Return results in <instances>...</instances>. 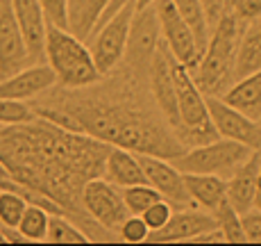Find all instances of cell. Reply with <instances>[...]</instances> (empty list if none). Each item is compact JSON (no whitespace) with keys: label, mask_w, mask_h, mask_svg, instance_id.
Instances as JSON below:
<instances>
[{"label":"cell","mask_w":261,"mask_h":246,"mask_svg":"<svg viewBox=\"0 0 261 246\" xmlns=\"http://www.w3.org/2000/svg\"><path fill=\"white\" fill-rule=\"evenodd\" d=\"M12 9L16 16L18 30L23 34V41L28 46L30 62H43V46H46V30L48 18L39 0H12Z\"/></svg>","instance_id":"obj_16"},{"label":"cell","mask_w":261,"mask_h":246,"mask_svg":"<svg viewBox=\"0 0 261 246\" xmlns=\"http://www.w3.org/2000/svg\"><path fill=\"white\" fill-rule=\"evenodd\" d=\"M152 7H154V12H157L159 32H162L164 43L168 46L170 55H173L179 64H184L189 71H193L200 55H202V50L198 48V41H195V37L187 25V21L179 16L173 0H152Z\"/></svg>","instance_id":"obj_9"},{"label":"cell","mask_w":261,"mask_h":246,"mask_svg":"<svg viewBox=\"0 0 261 246\" xmlns=\"http://www.w3.org/2000/svg\"><path fill=\"white\" fill-rule=\"evenodd\" d=\"M57 82L55 73L48 64H32L25 66L21 71L0 78V98H12V100H25L34 98L39 94H43Z\"/></svg>","instance_id":"obj_17"},{"label":"cell","mask_w":261,"mask_h":246,"mask_svg":"<svg viewBox=\"0 0 261 246\" xmlns=\"http://www.w3.org/2000/svg\"><path fill=\"white\" fill-rule=\"evenodd\" d=\"M109 146L43 117L0 125V162L14 183L57 203L66 214H80L87 180L102 175Z\"/></svg>","instance_id":"obj_1"},{"label":"cell","mask_w":261,"mask_h":246,"mask_svg":"<svg viewBox=\"0 0 261 246\" xmlns=\"http://www.w3.org/2000/svg\"><path fill=\"white\" fill-rule=\"evenodd\" d=\"M259 128H261V121H259Z\"/></svg>","instance_id":"obj_41"},{"label":"cell","mask_w":261,"mask_h":246,"mask_svg":"<svg viewBox=\"0 0 261 246\" xmlns=\"http://www.w3.org/2000/svg\"><path fill=\"white\" fill-rule=\"evenodd\" d=\"M184 187L191 203L214 214V210L225 200V178L214 173H182Z\"/></svg>","instance_id":"obj_21"},{"label":"cell","mask_w":261,"mask_h":246,"mask_svg":"<svg viewBox=\"0 0 261 246\" xmlns=\"http://www.w3.org/2000/svg\"><path fill=\"white\" fill-rule=\"evenodd\" d=\"M105 180H109L116 187H129V185H141L148 183L143 175V169L139 164L137 153L120 146H109L107 158H105L102 167Z\"/></svg>","instance_id":"obj_19"},{"label":"cell","mask_w":261,"mask_h":246,"mask_svg":"<svg viewBox=\"0 0 261 246\" xmlns=\"http://www.w3.org/2000/svg\"><path fill=\"white\" fill-rule=\"evenodd\" d=\"M43 59L53 69L57 84L66 89L91 87L100 80V71L93 64L91 50L84 46L82 39L75 37L71 30L48 23Z\"/></svg>","instance_id":"obj_4"},{"label":"cell","mask_w":261,"mask_h":246,"mask_svg":"<svg viewBox=\"0 0 261 246\" xmlns=\"http://www.w3.org/2000/svg\"><path fill=\"white\" fill-rule=\"evenodd\" d=\"M227 9L234 14L239 23L261 21V0H232Z\"/></svg>","instance_id":"obj_32"},{"label":"cell","mask_w":261,"mask_h":246,"mask_svg":"<svg viewBox=\"0 0 261 246\" xmlns=\"http://www.w3.org/2000/svg\"><path fill=\"white\" fill-rule=\"evenodd\" d=\"M80 203H82V210L87 212V217L95 226L112 230V233H116L123 219L129 214L127 208H125L123 194L116 189V185H112L109 180L100 178V175L84 183Z\"/></svg>","instance_id":"obj_8"},{"label":"cell","mask_w":261,"mask_h":246,"mask_svg":"<svg viewBox=\"0 0 261 246\" xmlns=\"http://www.w3.org/2000/svg\"><path fill=\"white\" fill-rule=\"evenodd\" d=\"M252 148L245 144H239L234 139L216 137L207 144H198L193 148H187L182 155H177L170 162L182 173H214L227 180L232 171L243 162Z\"/></svg>","instance_id":"obj_6"},{"label":"cell","mask_w":261,"mask_h":246,"mask_svg":"<svg viewBox=\"0 0 261 246\" xmlns=\"http://www.w3.org/2000/svg\"><path fill=\"white\" fill-rule=\"evenodd\" d=\"M89 233H84L77 223H73L66 214H50L46 242L50 244H87Z\"/></svg>","instance_id":"obj_25"},{"label":"cell","mask_w":261,"mask_h":246,"mask_svg":"<svg viewBox=\"0 0 261 246\" xmlns=\"http://www.w3.org/2000/svg\"><path fill=\"white\" fill-rule=\"evenodd\" d=\"M229 3H232V0H225V7H227V5H229Z\"/></svg>","instance_id":"obj_40"},{"label":"cell","mask_w":261,"mask_h":246,"mask_svg":"<svg viewBox=\"0 0 261 246\" xmlns=\"http://www.w3.org/2000/svg\"><path fill=\"white\" fill-rule=\"evenodd\" d=\"M216 228V219L212 212H202V210H193V208H184L182 212L170 214V219L162 228L150 230L148 239L150 244H159V242H191L198 235L207 233V230Z\"/></svg>","instance_id":"obj_15"},{"label":"cell","mask_w":261,"mask_h":246,"mask_svg":"<svg viewBox=\"0 0 261 246\" xmlns=\"http://www.w3.org/2000/svg\"><path fill=\"white\" fill-rule=\"evenodd\" d=\"M30 200L21 192L14 189H0V226L5 228H16L23 210L28 208Z\"/></svg>","instance_id":"obj_28"},{"label":"cell","mask_w":261,"mask_h":246,"mask_svg":"<svg viewBox=\"0 0 261 246\" xmlns=\"http://www.w3.org/2000/svg\"><path fill=\"white\" fill-rule=\"evenodd\" d=\"M28 64L32 62L14 16L12 0H0V78L21 71Z\"/></svg>","instance_id":"obj_13"},{"label":"cell","mask_w":261,"mask_h":246,"mask_svg":"<svg viewBox=\"0 0 261 246\" xmlns=\"http://www.w3.org/2000/svg\"><path fill=\"white\" fill-rule=\"evenodd\" d=\"M175 9L179 12V16L187 21V25L193 32L195 41H198V48L202 50L207 46V39H209V23H207V16H204V7L200 0H173Z\"/></svg>","instance_id":"obj_24"},{"label":"cell","mask_w":261,"mask_h":246,"mask_svg":"<svg viewBox=\"0 0 261 246\" xmlns=\"http://www.w3.org/2000/svg\"><path fill=\"white\" fill-rule=\"evenodd\" d=\"M139 164L143 169V175L148 180V185H152L159 194L166 200L177 205H189L191 198L184 187V175L182 171L175 169V164L170 160L157 158V155H148V153H137Z\"/></svg>","instance_id":"obj_14"},{"label":"cell","mask_w":261,"mask_h":246,"mask_svg":"<svg viewBox=\"0 0 261 246\" xmlns=\"http://www.w3.org/2000/svg\"><path fill=\"white\" fill-rule=\"evenodd\" d=\"M241 39V23L225 7L220 18L209 32L207 46L195 64L193 80L204 96H220L234 82V59Z\"/></svg>","instance_id":"obj_3"},{"label":"cell","mask_w":261,"mask_h":246,"mask_svg":"<svg viewBox=\"0 0 261 246\" xmlns=\"http://www.w3.org/2000/svg\"><path fill=\"white\" fill-rule=\"evenodd\" d=\"M204 7V16H207L209 30L216 25V21L220 18V14L225 12V0H200Z\"/></svg>","instance_id":"obj_35"},{"label":"cell","mask_w":261,"mask_h":246,"mask_svg":"<svg viewBox=\"0 0 261 246\" xmlns=\"http://www.w3.org/2000/svg\"><path fill=\"white\" fill-rule=\"evenodd\" d=\"M207 98L209 119H212L218 137L234 139L239 144H245L248 148H261V128L257 121L248 119L237 107L227 105L220 96H204Z\"/></svg>","instance_id":"obj_11"},{"label":"cell","mask_w":261,"mask_h":246,"mask_svg":"<svg viewBox=\"0 0 261 246\" xmlns=\"http://www.w3.org/2000/svg\"><path fill=\"white\" fill-rule=\"evenodd\" d=\"M16 187V183H14L12 173H9V169L5 167L3 162H0V189H14Z\"/></svg>","instance_id":"obj_36"},{"label":"cell","mask_w":261,"mask_h":246,"mask_svg":"<svg viewBox=\"0 0 261 246\" xmlns=\"http://www.w3.org/2000/svg\"><path fill=\"white\" fill-rule=\"evenodd\" d=\"M220 98L227 105L237 107L239 112H243L252 121H261V71L243 75V78L234 80Z\"/></svg>","instance_id":"obj_20"},{"label":"cell","mask_w":261,"mask_h":246,"mask_svg":"<svg viewBox=\"0 0 261 246\" xmlns=\"http://www.w3.org/2000/svg\"><path fill=\"white\" fill-rule=\"evenodd\" d=\"M50 25L68 30V0H39Z\"/></svg>","instance_id":"obj_33"},{"label":"cell","mask_w":261,"mask_h":246,"mask_svg":"<svg viewBox=\"0 0 261 246\" xmlns=\"http://www.w3.org/2000/svg\"><path fill=\"white\" fill-rule=\"evenodd\" d=\"M159 41H162V32H159L157 12H154L152 3L141 9L134 7L123 57L127 59V64L137 73H148V66L152 62V55L157 50Z\"/></svg>","instance_id":"obj_10"},{"label":"cell","mask_w":261,"mask_h":246,"mask_svg":"<svg viewBox=\"0 0 261 246\" xmlns=\"http://www.w3.org/2000/svg\"><path fill=\"white\" fill-rule=\"evenodd\" d=\"M173 59L175 57L170 55L168 46L162 39L152 55V62L148 66V75H150V89H152V96L157 100L159 112L170 123V128L177 132L179 112H177V94H175V80H173Z\"/></svg>","instance_id":"obj_12"},{"label":"cell","mask_w":261,"mask_h":246,"mask_svg":"<svg viewBox=\"0 0 261 246\" xmlns=\"http://www.w3.org/2000/svg\"><path fill=\"white\" fill-rule=\"evenodd\" d=\"M118 239H123V242L127 244H141L148 239V233L150 228L145 226V221L141 219V214H127V217L123 219V223L118 226Z\"/></svg>","instance_id":"obj_30"},{"label":"cell","mask_w":261,"mask_h":246,"mask_svg":"<svg viewBox=\"0 0 261 246\" xmlns=\"http://www.w3.org/2000/svg\"><path fill=\"white\" fill-rule=\"evenodd\" d=\"M123 200H125V208H127L129 214H141L148 205H152L154 200L164 198L152 185L141 183V185H129V187H123Z\"/></svg>","instance_id":"obj_27"},{"label":"cell","mask_w":261,"mask_h":246,"mask_svg":"<svg viewBox=\"0 0 261 246\" xmlns=\"http://www.w3.org/2000/svg\"><path fill=\"white\" fill-rule=\"evenodd\" d=\"M254 208L261 210V150H259V171H257V192H254Z\"/></svg>","instance_id":"obj_37"},{"label":"cell","mask_w":261,"mask_h":246,"mask_svg":"<svg viewBox=\"0 0 261 246\" xmlns=\"http://www.w3.org/2000/svg\"><path fill=\"white\" fill-rule=\"evenodd\" d=\"M257 71H261V21L250 23V28L241 34L234 59V80Z\"/></svg>","instance_id":"obj_22"},{"label":"cell","mask_w":261,"mask_h":246,"mask_svg":"<svg viewBox=\"0 0 261 246\" xmlns=\"http://www.w3.org/2000/svg\"><path fill=\"white\" fill-rule=\"evenodd\" d=\"M48 219L50 212L46 208H41L37 203H28V208L23 210L21 219L16 223V230L23 235L25 242H46Z\"/></svg>","instance_id":"obj_23"},{"label":"cell","mask_w":261,"mask_h":246,"mask_svg":"<svg viewBox=\"0 0 261 246\" xmlns=\"http://www.w3.org/2000/svg\"><path fill=\"white\" fill-rule=\"evenodd\" d=\"M214 219H216V226L218 230L223 233L225 242L227 244H245V233H243V226H241V214L232 205L227 203V198L214 210Z\"/></svg>","instance_id":"obj_26"},{"label":"cell","mask_w":261,"mask_h":246,"mask_svg":"<svg viewBox=\"0 0 261 246\" xmlns=\"http://www.w3.org/2000/svg\"><path fill=\"white\" fill-rule=\"evenodd\" d=\"M173 80H175V94H177V112H179V125H177V139L187 144H207L218 137L212 119H209L207 98L198 89L193 75L184 64L173 59Z\"/></svg>","instance_id":"obj_5"},{"label":"cell","mask_w":261,"mask_h":246,"mask_svg":"<svg viewBox=\"0 0 261 246\" xmlns=\"http://www.w3.org/2000/svg\"><path fill=\"white\" fill-rule=\"evenodd\" d=\"M241 226H243V233L248 242L261 244V210L252 208L245 214H241Z\"/></svg>","instance_id":"obj_34"},{"label":"cell","mask_w":261,"mask_h":246,"mask_svg":"<svg viewBox=\"0 0 261 246\" xmlns=\"http://www.w3.org/2000/svg\"><path fill=\"white\" fill-rule=\"evenodd\" d=\"M37 117L32 107L23 103V100H12V98H0V125H16L25 123L30 119Z\"/></svg>","instance_id":"obj_29"},{"label":"cell","mask_w":261,"mask_h":246,"mask_svg":"<svg viewBox=\"0 0 261 246\" xmlns=\"http://www.w3.org/2000/svg\"><path fill=\"white\" fill-rule=\"evenodd\" d=\"M0 244H7V242H5V235H3V230H0Z\"/></svg>","instance_id":"obj_39"},{"label":"cell","mask_w":261,"mask_h":246,"mask_svg":"<svg viewBox=\"0 0 261 246\" xmlns=\"http://www.w3.org/2000/svg\"><path fill=\"white\" fill-rule=\"evenodd\" d=\"M257 171H259V148L252 150L243 162L225 180V198L237 210L245 214L254 208V192H257Z\"/></svg>","instance_id":"obj_18"},{"label":"cell","mask_w":261,"mask_h":246,"mask_svg":"<svg viewBox=\"0 0 261 246\" xmlns=\"http://www.w3.org/2000/svg\"><path fill=\"white\" fill-rule=\"evenodd\" d=\"M170 214H173V208H170V203L166 198H159L154 200L152 205H148V208L141 212V219L145 221V226H148L150 230H157L162 228L164 223L170 219Z\"/></svg>","instance_id":"obj_31"},{"label":"cell","mask_w":261,"mask_h":246,"mask_svg":"<svg viewBox=\"0 0 261 246\" xmlns=\"http://www.w3.org/2000/svg\"><path fill=\"white\" fill-rule=\"evenodd\" d=\"M134 7H137V0H127L118 12H114L89 37L91 39V48L89 50H91L93 64L100 71V75L109 73L123 59L125 41H127V32H129V21L134 16Z\"/></svg>","instance_id":"obj_7"},{"label":"cell","mask_w":261,"mask_h":246,"mask_svg":"<svg viewBox=\"0 0 261 246\" xmlns=\"http://www.w3.org/2000/svg\"><path fill=\"white\" fill-rule=\"evenodd\" d=\"M150 3H152V0H137V9H141V7H148Z\"/></svg>","instance_id":"obj_38"},{"label":"cell","mask_w":261,"mask_h":246,"mask_svg":"<svg viewBox=\"0 0 261 246\" xmlns=\"http://www.w3.org/2000/svg\"><path fill=\"white\" fill-rule=\"evenodd\" d=\"M59 109L71 117L80 132L107 146H120L132 153H148L164 160H175L187 150L179 139H175V135H170L150 114H143L127 105L87 98Z\"/></svg>","instance_id":"obj_2"}]
</instances>
